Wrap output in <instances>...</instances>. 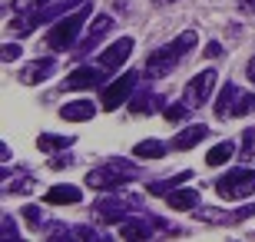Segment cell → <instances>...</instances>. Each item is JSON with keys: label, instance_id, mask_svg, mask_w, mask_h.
<instances>
[{"label": "cell", "instance_id": "obj_1", "mask_svg": "<svg viewBox=\"0 0 255 242\" xmlns=\"http://www.w3.org/2000/svg\"><path fill=\"white\" fill-rule=\"evenodd\" d=\"M199 43L196 30H182L179 37L172 40V43H166V47H159L156 53H149V60H146V70H142V76H149V80H162V76H169L176 66H179V60L186 53H192V47Z\"/></svg>", "mask_w": 255, "mask_h": 242}, {"label": "cell", "instance_id": "obj_2", "mask_svg": "<svg viewBox=\"0 0 255 242\" xmlns=\"http://www.w3.org/2000/svg\"><path fill=\"white\" fill-rule=\"evenodd\" d=\"M136 176H139V166H136V163L113 156L110 163H103V166H96V169L86 173V186L100 189V193H116L123 183H132Z\"/></svg>", "mask_w": 255, "mask_h": 242}, {"label": "cell", "instance_id": "obj_3", "mask_svg": "<svg viewBox=\"0 0 255 242\" xmlns=\"http://www.w3.org/2000/svg\"><path fill=\"white\" fill-rule=\"evenodd\" d=\"M83 3H86V0H53V3L33 10V13H17V17H13V23H10V33H13V37H27V33H33V30H37V23L60 20L63 13H70V10H76V7H83Z\"/></svg>", "mask_w": 255, "mask_h": 242}, {"label": "cell", "instance_id": "obj_4", "mask_svg": "<svg viewBox=\"0 0 255 242\" xmlns=\"http://www.w3.org/2000/svg\"><path fill=\"white\" fill-rule=\"evenodd\" d=\"M90 10H93V3L86 0L83 7H76V10H70L63 20H60L57 27L47 33V47L50 50H66V47H73V40H76V33L83 30V23H86V17H90Z\"/></svg>", "mask_w": 255, "mask_h": 242}, {"label": "cell", "instance_id": "obj_5", "mask_svg": "<svg viewBox=\"0 0 255 242\" xmlns=\"http://www.w3.org/2000/svg\"><path fill=\"white\" fill-rule=\"evenodd\" d=\"M212 189H216V196H222V199H246V196L255 193V169H232V173H226V176H219L216 183H212Z\"/></svg>", "mask_w": 255, "mask_h": 242}, {"label": "cell", "instance_id": "obj_6", "mask_svg": "<svg viewBox=\"0 0 255 242\" xmlns=\"http://www.w3.org/2000/svg\"><path fill=\"white\" fill-rule=\"evenodd\" d=\"M139 209V199L136 196H110V199H96L93 203V216L96 223H126V216Z\"/></svg>", "mask_w": 255, "mask_h": 242}, {"label": "cell", "instance_id": "obj_7", "mask_svg": "<svg viewBox=\"0 0 255 242\" xmlns=\"http://www.w3.org/2000/svg\"><path fill=\"white\" fill-rule=\"evenodd\" d=\"M142 73H136V70H129V73H123L120 80H113L110 86H103V110H116V106H123L126 100H129V93L139 86Z\"/></svg>", "mask_w": 255, "mask_h": 242}, {"label": "cell", "instance_id": "obj_8", "mask_svg": "<svg viewBox=\"0 0 255 242\" xmlns=\"http://www.w3.org/2000/svg\"><path fill=\"white\" fill-rule=\"evenodd\" d=\"M216 70H202L199 76H192L189 83H186V103H189L192 110H199V106H206V100H209V93L216 90Z\"/></svg>", "mask_w": 255, "mask_h": 242}, {"label": "cell", "instance_id": "obj_9", "mask_svg": "<svg viewBox=\"0 0 255 242\" xmlns=\"http://www.w3.org/2000/svg\"><path fill=\"white\" fill-rule=\"evenodd\" d=\"M199 219L202 223H216V226H236L242 219H252L255 216V206H242V209H216V206H209V209H199Z\"/></svg>", "mask_w": 255, "mask_h": 242}, {"label": "cell", "instance_id": "obj_10", "mask_svg": "<svg viewBox=\"0 0 255 242\" xmlns=\"http://www.w3.org/2000/svg\"><path fill=\"white\" fill-rule=\"evenodd\" d=\"M132 37H120L116 43H110V47L100 53V66H103L106 73H113V70H120V66L129 60V53H132Z\"/></svg>", "mask_w": 255, "mask_h": 242}, {"label": "cell", "instance_id": "obj_11", "mask_svg": "<svg viewBox=\"0 0 255 242\" xmlns=\"http://www.w3.org/2000/svg\"><path fill=\"white\" fill-rule=\"evenodd\" d=\"M110 27H113V17L110 13H100V17L90 23V30H86V37L76 43V56H86V53H93L96 47H100V40L110 33Z\"/></svg>", "mask_w": 255, "mask_h": 242}, {"label": "cell", "instance_id": "obj_12", "mask_svg": "<svg viewBox=\"0 0 255 242\" xmlns=\"http://www.w3.org/2000/svg\"><path fill=\"white\" fill-rule=\"evenodd\" d=\"M103 76H106L103 66H76L63 80V90H93V86L103 83Z\"/></svg>", "mask_w": 255, "mask_h": 242}, {"label": "cell", "instance_id": "obj_13", "mask_svg": "<svg viewBox=\"0 0 255 242\" xmlns=\"http://www.w3.org/2000/svg\"><path fill=\"white\" fill-rule=\"evenodd\" d=\"M53 70H57V56H40V60H33V63H27L20 70V83L37 86V83H43V80H50Z\"/></svg>", "mask_w": 255, "mask_h": 242}, {"label": "cell", "instance_id": "obj_14", "mask_svg": "<svg viewBox=\"0 0 255 242\" xmlns=\"http://www.w3.org/2000/svg\"><path fill=\"white\" fill-rule=\"evenodd\" d=\"M60 116H63L66 123H86V120H93L96 116V103L90 100H70L60 106Z\"/></svg>", "mask_w": 255, "mask_h": 242}, {"label": "cell", "instance_id": "obj_15", "mask_svg": "<svg viewBox=\"0 0 255 242\" xmlns=\"http://www.w3.org/2000/svg\"><path fill=\"white\" fill-rule=\"evenodd\" d=\"M83 199V193H80V186H73V183H60V186L47 189V203L50 206H73Z\"/></svg>", "mask_w": 255, "mask_h": 242}, {"label": "cell", "instance_id": "obj_16", "mask_svg": "<svg viewBox=\"0 0 255 242\" xmlns=\"http://www.w3.org/2000/svg\"><path fill=\"white\" fill-rule=\"evenodd\" d=\"M152 233H156V226H152L149 216L146 219H126V223H120V236L123 239H152Z\"/></svg>", "mask_w": 255, "mask_h": 242}, {"label": "cell", "instance_id": "obj_17", "mask_svg": "<svg viewBox=\"0 0 255 242\" xmlns=\"http://www.w3.org/2000/svg\"><path fill=\"white\" fill-rule=\"evenodd\" d=\"M206 136H209V126H206V123H192V126H186V130L172 140V146H176V149H192L196 143L206 140Z\"/></svg>", "mask_w": 255, "mask_h": 242}, {"label": "cell", "instance_id": "obj_18", "mask_svg": "<svg viewBox=\"0 0 255 242\" xmlns=\"http://www.w3.org/2000/svg\"><path fill=\"white\" fill-rule=\"evenodd\" d=\"M162 106H166V100L156 96V93H149V90H142V93H136L129 100V110L139 113V116H146V113H152V110H162Z\"/></svg>", "mask_w": 255, "mask_h": 242}, {"label": "cell", "instance_id": "obj_19", "mask_svg": "<svg viewBox=\"0 0 255 242\" xmlns=\"http://www.w3.org/2000/svg\"><path fill=\"white\" fill-rule=\"evenodd\" d=\"M166 203L172 206V209H196L199 206V193L196 189H172V193H166Z\"/></svg>", "mask_w": 255, "mask_h": 242}, {"label": "cell", "instance_id": "obj_20", "mask_svg": "<svg viewBox=\"0 0 255 242\" xmlns=\"http://www.w3.org/2000/svg\"><path fill=\"white\" fill-rule=\"evenodd\" d=\"M189 179H192L189 169H182V173H176V176H169V179H152L149 193L152 196H166V193H172V189L179 186V183H189Z\"/></svg>", "mask_w": 255, "mask_h": 242}, {"label": "cell", "instance_id": "obj_21", "mask_svg": "<svg viewBox=\"0 0 255 242\" xmlns=\"http://www.w3.org/2000/svg\"><path fill=\"white\" fill-rule=\"evenodd\" d=\"M232 153H236V143H229V140L216 143V146L206 153V163H209V166H226L229 159H232Z\"/></svg>", "mask_w": 255, "mask_h": 242}, {"label": "cell", "instance_id": "obj_22", "mask_svg": "<svg viewBox=\"0 0 255 242\" xmlns=\"http://www.w3.org/2000/svg\"><path fill=\"white\" fill-rule=\"evenodd\" d=\"M249 113H255V93H236L232 106H229V116H249Z\"/></svg>", "mask_w": 255, "mask_h": 242}, {"label": "cell", "instance_id": "obj_23", "mask_svg": "<svg viewBox=\"0 0 255 242\" xmlns=\"http://www.w3.org/2000/svg\"><path fill=\"white\" fill-rule=\"evenodd\" d=\"M236 93H239V86H236V83H226V86H222V93H219L216 106H212L219 120H229V106H232V96H236Z\"/></svg>", "mask_w": 255, "mask_h": 242}, {"label": "cell", "instance_id": "obj_24", "mask_svg": "<svg viewBox=\"0 0 255 242\" xmlns=\"http://www.w3.org/2000/svg\"><path fill=\"white\" fill-rule=\"evenodd\" d=\"M136 156H139V159H162V156H166V143L142 140V143H136Z\"/></svg>", "mask_w": 255, "mask_h": 242}, {"label": "cell", "instance_id": "obj_25", "mask_svg": "<svg viewBox=\"0 0 255 242\" xmlns=\"http://www.w3.org/2000/svg\"><path fill=\"white\" fill-rule=\"evenodd\" d=\"M37 146L43 149V153H53V149H66L73 146V136H53V133H43L37 140Z\"/></svg>", "mask_w": 255, "mask_h": 242}, {"label": "cell", "instance_id": "obj_26", "mask_svg": "<svg viewBox=\"0 0 255 242\" xmlns=\"http://www.w3.org/2000/svg\"><path fill=\"white\" fill-rule=\"evenodd\" d=\"M189 103H166V106H162V116H166V120L169 123H179V120H186V116H189Z\"/></svg>", "mask_w": 255, "mask_h": 242}, {"label": "cell", "instance_id": "obj_27", "mask_svg": "<svg viewBox=\"0 0 255 242\" xmlns=\"http://www.w3.org/2000/svg\"><path fill=\"white\" fill-rule=\"evenodd\" d=\"M47 3H53V0H10L13 13H33V10L47 7Z\"/></svg>", "mask_w": 255, "mask_h": 242}, {"label": "cell", "instance_id": "obj_28", "mask_svg": "<svg viewBox=\"0 0 255 242\" xmlns=\"http://www.w3.org/2000/svg\"><path fill=\"white\" fill-rule=\"evenodd\" d=\"M20 213H23V223L30 226V229H43V216H40V206H23V209H20Z\"/></svg>", "mask_w": 255, "mask_h": 242}, {"label": "cell", "instance_id": "obj_29", "mask_svg": "<svg viewBox=\"0 0 255 242\" xmlns=\"http://www.w3.org/2000/svg\"><path fill=\"white\" fill-rule=\"evenodd\" d=\"M30 189H33V176H17L3 193H30Z\"/></svg>", "mask_w": 255, "mask_h": 242}, {"label": "cell", "instance_id": "obj_30", "mask_svg": "<svg viewBox=\"0 0 255 242\" xmlns=\"http://www.w3.org/2000/svg\"><path fill=\"white\" fill-rule=\"evenodd\" d=\"M242 156L246 159L255 156V130H242Z\"/></svg>", "mask_w": 255, "mask_h": 242}, {"label": "cell", "instance_id": "obj_31", "mask_svg": "<svg viewBox=\"0 0 255 242\" xmlns=\"http://www.w3.org/2000/svg\"><path fill=\"white\" fill-rule=\"evenodd\" d=\"M73 236H76V239H103V233H96L93 226H76Z\"/></svg>", "mask_w": 255, "mask_h": 242}, {"label": "cell", "instance_id": "obj_32", "mask_svg": "<svg viewBox=\"0 0 255 242\" xmlns=\"http://www.w3.org/2000/svg\"><path fill=\"white\" fill-rule=\"evenodd\" d=\"M0 56H3V63H13V60L20 56V47H17V43H3V53H0Z\"/></svg>", "mask_w": 255, "mask_h": 242}, {"label": "cell", "instance_id": "obj_33", "mask_svg": "<svg viewBox=\"0 0 255 242\" xmlns=\"http://www.w3.org/2000/svg\"><path fill=\"white\" fill-rule=\"evenodd\" d=\"M206 60H219V56H222V43H216V40H212V43H206Z\"/></svg>", "mask_w": 255, "mask_h": 242}, {"label": "cell", "instance_id": "obj_34", "mask_svg": "<svg viewBox=\"0 0 255 242\" xmlns=\"http://www.w3.org/2000/svg\"><path fill=\"white\" fill-rule=\"evenodd\" d=\"M3 239H17V223L10 216H3Z\"/></svg>", "mask_w": 255, "mask_h": 242}, {"label": "cell", "instance_id": "obj_35", "mask_svg": "<svg viewBox=\"0 0 255 242\" xmlns=\"http://www.w3.org/2000/svg\"><path fill=\"white\" fill-rule=\"evenodd\" d=\"M66 166H73V156H53L50 159V169H66Z\"/></svg>", "mask_w": 255, "mask_h": 242}, {"label": "cell", "instance_id": "obj_36", "mask_svg": "<svg viewBox=\"0 0 255 242\" xmlns=\"http://www.w3.org/2000/svg\"><path fill=\"white\" fill-rule=\"evenodd\" d=\"M246 80H249V83L255 86V56H252V60L246 63Z\"/></svg>", "mask_w": 255, "mask_h": 242}, {"label": "cell", "instance_id": "obj_37", "mask_svg": "<svg viewBox=\"0 0 255 242\" xmlns=\"http://www.w3.org/2000/svg\"><path fill=\"white\" fill-rule=\"evenodd\" d=\"M239 10H242V13H252V10H255V0H239Z\"/></svg>", "mask_w": 255, "mask_h": 242}, {"label": "cell", "instance_id": "obj_38", "mask_svg": "<svg viewBox=\"0 0 255 242\" xmlns=\"http://www.w3.org/2000/svg\"><path fill=\"white\" fill-rule=\"evenodd\" d=\"M156 3H172V0H156Z\"/></svg>", "mask_w": 255, "mask_h": 242}]
</instances>
